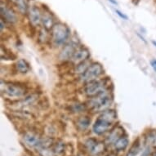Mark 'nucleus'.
Masks as SVG:
<instances>
[{"label": "nucleus", "mask_w": 156, "mask_h": 156, "mask_svg": "<svg viewBox=\"0 0 156 156\" xmlns=\"http://www.w3.org/2000/svg\"><path fill=\"white\" fill-rule=\"evenodd\" d=\"M117 120V112L113 109H107L101 112L92 126V130L97 135L106 133Z\"/></svg>", "instance_id": "obj_1"}, {"label": "nucleus", "mask_w": 156, "mask_h": 156, "mask_svg": "<svg viewBox=\"0 0 156 156\" xmlns=\"http://www.w3.org/2000/svg\"><path fill=\"white\" fill-rule=\"evenodd\" d=\"M113 101L114 96L112 92L110 90L107 89L95 97H90L87 105L89 106L90 110L94 112H102L110 108Z\"/></svg>", "instance_id": "obj_2"}, {"label": "nucleus", "mask_w": 156, "mask_h": 156, "mask_svg": "<svg viewBox=\"0 0 156 156\" xmlns=\"http://www.w3.org/2000/svg\"><path fill=\"white\" fill-rule=\"evenodd\" d=\"M69 35L70 30L69 27L62 22L55 23L51 30V39L56 46L64 45L69 39Z\"/></svg>", "instance_id": "obj_3"}, {"label": "nucleus", "mask_w": 156, "mask_h": 156, "mask_svg": "<svg viewBox=\"0 0 156 156\" xmlns=\"http://www.w3.org/2000/svg\"><path fill=\"white\" fill-rule=\"evenodd\" d=\"M1 93L8 98L18 99L23 97L26 93V87L15 83L1 81Z\"/></svg>", "instance_id": "obj_4"}, {"label": "nucleus", "mask_w": 156, "mask_h": 156, "mask_svg": "<svg viewBox=\"0 0 156 156\" xmlns=\"http://www.w3.org/2000/svg\"><path fill=\"white\" fill-rule=\"evenodd\" d=\"M110 80L108 78L105 79H97L93 81L87 83L83 87L84 94L88 97H93L105 90L109 89Z\"/></svg>", "instance_id": "obj_5"}, {"label": "nucleus", "mask_w": 156, "mask_h": 156, "mask_svg": "<svg viewBox=\"0 0 156 156\" xmlns=\"http://www.w3.org/2000/svg\"><path fill=\"white\" fill-rule=\"evenodd\" d=\"M103 74H104V68L101 64L98 63V62H93L88 67V69L82 75H80V81H82L84 83H87L88 82L97 80Z\"/></svg>", "instance_id": "obj_6"}, {"label": "nucleus", "mask_w": 156, "mask_h": 156, "mask_svg": "<svg viewBox=\"0 0 156 156\" xmlns=\"http://www.w3.org/2000/svg\"><path fill=\"white\" fill-rule=\"evenodd\" d=\"M77 48H78L77 42H74V40L69 41L62 49V51L59 54V59L61 61H64V62L70 60L73 55L74 54V52H75V51L77 50Z\"/></svg>", "instance_id": "obj_7"}, {"label": "nucleus", "mask_w": 156, "mask_h": 156, "mask_svg": "<svg viewBox=\"0 0 156 156\" xmlns=\"http://www.w3.org/2000/svg\"><path fill=\"white\" fill-rule=\"evenodd\" d=\"M0 12H1V17L6 22L15 24L17 21V16L15 12L3 2H1V5H0Z\"/></svg>", "instance_id": "obj_8"}, {"label": "nucleus", "mask_w": 156, "mask_h": 156, "mask_svg": "<svg viewBox=\"0 0 156 156\" xmlns=\"http://www.w3.org/2000/svg\"><path fill=\"white\" fill-rule=\"evenodd\" d=\"M27 16H28L30 23L34 27H37L40 24H42V16H43V14H42L40 9L37 8V7H35V6H33V7L29 8Z\"/></svg>", "instance_id": "obj_9"}, {"label": "nucleus", "mask_w": 156, "mask_h": 156, "mask_svg": "<svg viewBox=\"0 0 156 156\" xmlns=\"http://www.w3.org/2000/svg\"><path fill=\"white\" fill-rule=\"evenodd\" d=\"M90 57V51L89 50L84 47L83 48H77L75 51L74 54L72 56V58L70 59L73 63L75 65L79 64L80 62H84L86 60H88Z\"/></svg>", "instance_id": "obj_10"}, {"label": "nucleus", "mask_w": 156, "mask_h": 156, "mask_svg": "<svg viewBox=\"0 0 156 156\" xmlns=\"http://www.w3.org/2000/svg\"><path fill=\"white\" fill-rule=\"evenodd\" d=\"M123 134H124V129L122 127H120V126L116 127V128H114L111 131V133L107 136V138H106V143H115V141H117L118 139H119L120 137L123 136Z\"/></svg>", "instance_id": "obj_11"}, {"label": "nucleus", "mask_w": 156, "mask_h": 156, "mask_svg": "<svg viewBox=\"0 0 156 156\" xmlns=\"http://www.w3.org/2000/svg\"><path fill=\"white\" fill-rule=\"evenodd\" d=\"M24 140H25V142L31 147L39 146L42 141L41 139L38 137V136L32 133H26L24 136Z\"/></svg>", "instance_id": "obj_12"}, {"label": "nucleus", "mask_w": 156, "mask_h": 156, "mask_svg": "<svg viewBox=\"0 0 156 156\" xmlns=\"http://www.w3.org/2000/svg\"><path fill=\"white\" fill-rule=\"evenodd\" d=\"M38 96L37 94H30L27 97L22 98L21 101H19L17 102L18 108H24L29 105H32L35 102L36 100L38 99Z\"/></svg>", "instance_id": "obj_13"}, {"label": "nucleus", "mask_w": 156, "mask_h": 156, "mask_svg": "<svg viewBox=\"0 0 156 156\" xmlns=\"http://www.w3.org/2000/svg\"><path fill=\"white\" fill-rule=\"evenodd\" d=\"M42 25L43 27L48 30H51V28L55 25L54 22V18L51 13L44 12L42 16Z\"/></svg>", "instance_id": "obj_14"}, {"label": "nucleus", "mask_w": 156, "mask_h": 156, "mask_svg": "<svg viewBox=\"0 0 156 156\" xmlns=\"http://www.w3.org/2000/svg\"><path fill=\"white\" fill-rule=\"evenodd\" d=\"M91 123V119L88 116H81L76 120V127L80 131L86 130Z\"/></svg>", "instance_id": "obj_15"}, {"label": "nucleus", "mask_w": 156, "mask_h": 156, "mask_svg": "<svg viewBox=\"0 0 156 156\" xmlns=\"http://www.w3.org/2000/svg\"><path fill=\"white\" fill-rule=\"evenodd\" d=\"M16 70L21 74H26L30 70V64L24 59L18 60L16 63Z\"/></svg>", "instance_id": "obj_16"}, {"label": "nucleus", "mask_w": 156, "mask_h": 156, "mask_svg": "<svg viewBox=\"0 0 156 156\" xmlns=\"http://www.w3.org/2000/svg\"><path fill=\"white\" fill-rule=\"evenodd\" d=\"M91 62L88 60H86L84 62H82L79 63V64L75 65V67H74V73L77 74H79V75H82L83 73H84L87 69H88V67L91 66Z\"/></svg>", "instance_id": "obj_17"}, {"label": "nucleus", "mask_w": 156, "mask_h": 156, "mask_svg": "<svg viewBox=\"0 0 156 156\" xmlns=\"http://www.w3.org/2000/svg\"><path fill=\"white\" fill-rule=\"evenodd\" d=\"M128 143H129V141H128V137L123 136L122 137H120V138L115 141L114 144H115V148L116 151H123L128 147Z\"/></svg>", "instance_id": "obj_18"}, {"label": "nucleus", "mask_w": 156, "mask_h": 156, "mask_svg": "<svg viewBox=\"0 0 156 156\" xmlns=\"http://www.w3.org/2000/svg\"><path fill=\"white\" fill-rule=\"evenodd\" d=\"M15 3L20 13H21L22 15H27L29 11L27 0H15Z\"/></svg>", "instance_id": "obj_19"}, {"label": "nucleus", "mask_w": 156, "mask_h": 156, "mask_svg": "<svg viewBox=\"0 0 156 156\" xmlns=\"http://www.w3.org/2000/svg\"><path fill=\"white\" fill-rule=\"evenodd\" d=\"M146 144L148 146L155 147L156 146V130H152L148 132L146 136Z\"/></svg>", "instance_id": "obj_20"}, {"label": "nucleus", "mask_w": 156, "mask_h": 156, "mask_svg": "<svg viewBox=\"0 0 156 156\" xmlns=\"http://www.w3.org/2000/svg\"><path fill=\"white\" fill-rule=\"evenodd\" d=\"M50 39H51V33H49V30L43 27L38 34V40L43 44H45Z\"/></svg>", "instance_id": "obj_21"}, {"label": "nucleus", "mask_w": 156, "mask_h": 156, "mask_svg": "<svg viewBox=\"0 0 156 156\" xmlns=\"http://www.w3.org/2000/svg\"><path fill=\"white\" fill-rule=\"evenodd\" d=\"M139 150H140V144H139L138 140H137L132 146V147L130 148V150H129L128 153L127 154L126 156H136L139 152Z\"/></svg>", "instance_id": "obj_22"}, {"label": "nucleus", "mask_w": 156, "mask_h": 156, "mask_svg": "<svg viewBox=\"0 0 156 156\" xmlns=\"http://www.w3.org/2000/svg\"><path fill=\"white\" fill-rule=\"evenodd\" d=\"M97 144H98V142H97V141L96 139L90 138L86 141V142H85V146L87 147V149L88 151L92 152V151L94 150V148L97 146Z\"/></svg>", "instance_id": "obj_23"}, {"label": "nucleus", "mask_w": 156, "mask_h": 156, "mask_svg": "<svg viewBox=\"0 0 156 156\" xmlns=\"http://www.w3.org/2000/svg\"><path fill=\"white\" fill-rule=\"evenodd\" d=\"M52 151L55 154H57L63 153L65 151V143H63L62 141H58L57 143L55 144L54 149Z\"/></svg>", "instance_id": "obj_24"}, {"label": "nucleus", "mask_w": 156, "mask_h": 156, "mask_svg": "<svg viewBox=\"0 0 156 156\" xmlns=\"http://www.w3.org/2000/svg\"><path fill=\"white\" fill-rule=\"evenodd\" d=\"M103 150H104V143H98L97 145V146L94 148V150L92 151V153L98 154L100 153V152H101Z\"/></svg>", "instance_id": "obj_25"}, {"label": "nucleus", "mask_w": 156, "mask_h": 156, "mask_svg": "<svg viewBox=\"0 0 156 156\" xmlns=\"http://www.w3.org/2000/svg\"><path fill=\"white\" fill-rule=\"evenodd\" d=\"M153 153H152V149H151V146H148L145 149V151L142 152L141 154V156H152Z\"/></svg>", "instance_id": "obj_26"}, {"label": "nucleus", "mask_w": 156, "mask_h": 156, "mask_svg": "<svg viewBox=\"0 0 156 156\" xmlns=\"http://www.w3.org/2000/svg\"><path fill=\"white\" fill-rule=\"evenodd\" d=\"M115 13H116V14H117V15L121 18V19H123V20H124V21H128V16L125 15V14L122 12L121 11L118 10V9H115Z\"/></svg>", "instance_id": "obj_27"}, {"label": "nucleus", "mask_w": 156, "mask_h": 156, "mask_svg": "<svg viewBox=\"0 0 156 156\" xmlns=\"http://www.w3.org/2000/svg\"><path fill=\"white\" fill-rule=\"evenodd\" d=\"M151 66L153 69L156 72V59H153L151 61Z\"/></svg>", "instance_id": "obj_28"}, {"label": "nucleus", "mask_w": 156, "mask_h": 156, "mask_svg": "<svg viewBox=\"0 0 156 156\" xmlns=\"http://www.w3.org/2000/svg\"><path fill=\"white\" fill-rule=\"evenodd\" d=\"M136 34H137V36H138L139 38H141V40H142V41H143L144 43H145V44H147V42H146V39H145V38H144V37H142V36H141V34H139V33H136Z\"/></svg>", "instance_id": "obj_29"}, {"label": "nucleus", "mask_w": 156, "mask_h": 156, "mask_svg": "<svg viewBox=\"0 0 156 156\" xmlns=\"http://www.w3.org/2000/svg\"><path fill=\"white\" fill-rule=\"evenodd\" d=\"M109 2H110L111 3H113L114 5H118V2L116 0H108Z\"/></svg>", "instance_id": "obj_30"}, {"label": "nucleus", "mask_w": 156, "mask_h": 156, "mask_svg": "<svg viewBox=\"0 0 156 156\" xmlns=\"http://www.w3.org/2000/svg\"><path fill=\"white\" fill-rule=\"evenodd\" d=\"M152 44H153L154 46L156 48V41H154V40H152Z\"/></svg>", "instance_id": "obj_31"}, {"label": "nucleus", "mask_w": 156, "mask_h": 156, "mask_svg": "<svg viewBox=\"0 0 156 156\" xmlns=\"http://www.w3.org/2000/svg\"><path fill=\"white\" fill-rule=\"evenodd\" d=\"M152 156H156V151H154L153 153V154H152Z\"/></svg>", "instance_id": "obj_32"}, {"label": "nucleus", "mask_w": 156, "mask_h": 156, "mask_svg": "<svg viewBox=\"0 0 156 156\" xmlns=\"http://www.w3.org/2000/svg\"><path fill=\"white\" fill-rule=\"evenodd\" d=\"M14 1H15V0H14Z\"/></svg>", "instance_id": "obj_33"}]
</instances>
